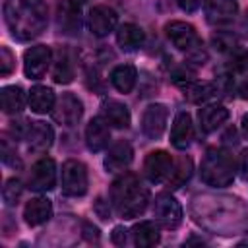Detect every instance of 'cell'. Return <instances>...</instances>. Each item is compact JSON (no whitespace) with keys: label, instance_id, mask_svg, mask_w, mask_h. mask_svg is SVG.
I'll list each match as a JSON object with an SVG mask.
<instances>
[{"label":"cell","instance_id":"f35d334b","mask_svg":"<svg viewBox=\"0 0 248 248\" xmlns=\"http://www.w3.org/2000/svg\"><path fill=\"white\" fill-rule=\"evenodd\" d=\"M242 134L248 140V114H244V118H242Z\"/></svg>","mask_w":248,"mask_h":248},{"label":"cell","instance_id":"277c9868","mask_svg":"<svg viewBox=\"0 0 248 248\" xmlns=\"http://www.w3.org/2000/svg\"><path fill=\"white\" fill-rule=\"evenodd\" d=\"M60 182H62V192L66 196H72V198L83 196L87 192V186H89V176H87L85 165L78 159H68L62 165Z\"/></svg>","mask_w":248,"mask_h":248},{"label":"cell","instance_id":"484cf974","mask_svg":"<svg viewBox=\"0 0 248 248\" xmlns=\"http://www.w3.org/2000/svg\"><path fill=\"white\" fill-rule=\"evenodd\" d=\"M0 103L6 114H17L25 107V93L19 85H6L0 91Z\"/></svg>","mask_w":248,"mask_h":248},{"label":"cell","instance_id":"83f0119b","mask_svg":"<svg viewBox=\"0 0 248 248\" xmlns=\"http://www.w3.org/2000/svg\"><path fill=\"white\" fill-rule=\"evenodd\" d=\"M52 79L56 83H70L74 79V66H72V58L68 56V52H58L56 60H54V68H52Z\"/></svg>","mask_w":248,"mask_h":248},{"label":"cell","instance_id":"836d02e7","mask_svg":"<svg viewBox=\"0 0 248 248\" xmlns=\"http://www.w3.org/2000/svg\"><path fill=\"white\" fill-rule=\"evenodd\" d=\"M14 70V54L8 50V46L0 48V74L2 76H10Z\"/></svg>","mask_w":248,"mask_h":248},{"label":"cell","instance_id":"f546056e","mask_svg":"<svg viewBox=\"0 0 248 248\" xmlns=\"http://www.w3.org/2000/svg\"><path fill=\"white\" fill-rule=\"evenodd\" d=\"M227 56H229L227 58V70H229L231 76L232 74H244V72H248V50L246 48H242L238 45Z\"/></svg>","mask_w":248,"mask_h":248},{"label":"cell","instance_id":"30bf717a","mask_svg":"<svg viewBox=\"0 0 248 248\" xmlns=\"http://www.w3.org/2000/svg\"><path fill=\"white\" fill-rule=\"evenodd\" d=\"M172 167H174V161H172L170 153H167L163 149H157V151H151L145 157L143 174L149 182H163V180H169V176L172 172Z\"/></svg>","mask_w":248,"mask_h":248},{"label":"cell","instance_id":"8d00e7d4","mask_svg":"<svg viewBox=\"0 0 248 248\" xmlns=\"http://www.w3.org/2000/svg\"><path fill=\"white\" fill-rule=\"evenodd\" d=\"M124 232H126V231H122L120 227H116V229H114L112 238H114V242H116V244H124V242H126V234H124Z\"/></svg>","mask_w":248,"mask_h":248},{"label":"cell","instance_id":"d6986e66","mask_svg":"<svg viewBox=\"0 0 248 248\" xmlns=\"http://www.w3.org/2000/svg\"><path fill=\"white\" fill-rule=\"evenodd\" d=\"M23 217H25V223L31 225V227L46 223L52 217V203H50V200L48 198H33V200H29L25 203Z\"/></svg>","mask_w":248,"mask_h":248},{"label":"cell","instance_id":"ac0fdd59","mask_svg":"<svg viewBox=\"0 0 248 248\" xmlns=\"http://www.w3.org/2000/svg\"><path fill=\"white\" fill-rule=\"evenodd\" d=\"M101 116L107 120L108 126L118 128V130L128 128L130 120H132L128 107L124 103H120V101H114V99H108V101H105L101 105Z\"/></svg>","mask_w":248,"mask_h":248},{"label":"cell","instance_id":"4dcf8cb0","mask_svg":"<svg viewBox=\"0 0 248 248\" xmlns=\"http://www.w3.org/2000/svg\"><path fill=\"white\" fill-rule=\"evenodd\" d=\"M21 180L19 178H10L6 180L4 188H2V200L6 205H16L19 196H21Z\"/></svg>","mask_w":248,"mask_h":248},{"label":"cell","instance_id":"ffe728a7","mask_svg":"<svg viewBox=\"0 0 248 248\" xmlns=\"http://www.w3.org/2000/svg\"><path fill=\"white\" fill-rule=\"evenodd\" d=\"M25 140H27L31 151H46L54 141V132H52L50 124H46V122H41V120L31 122Z\"/></svg>","mask_w":248,"mask_h":248},{"label":"cell","instance_id":"8fae6325","mask_svg":"<svg viewBox=\"0 0 248 248\" xmlns=\"http://www.w3.org/2000/svg\"><path fill=\"white\" fill-rule=\"evenodd\" d=\"M50 114H52L54 122H58L62 126H74V124H78V120L83 114V105L76 95L62 93V97L56 99Z\"/></svg>","mask_w":248,"mask_h":248},{"label":"cell","instance_id":"7402d4cb","mask_svg":"<svg viewBox=\"0 0 248 248\" xmlns=\"http://www.w3.org/2000/svg\"><path fill=\"white\" fill-rule=\"evenodd\" d=\"M143 41H145V35L141 31V27H138L136 23H124L116 31V43L126 52L138 50L143 45Z\"/></svg>","mask_w":248,"mask_h":248},{"label":"cell","instance_id":"5bb4252c","mask_svg":"<svg viewBox=\"0 0 248 248\" xmlns=\"http://www.w3.org/2000/svg\"><path fill=\"white\" fill-rule=\"evenodd\" d=\"M194 140V124H192V116L186 110L176 112L174 120H172V128H170V143L176 149H186Z\"/></svg>","mask_w":248,"mask_h":248},{"label":"cell","instance_id":"6da1fadb","mask_svg":"<svg viewBox=\"0 0 248 248\" xmlns=\"http://www.w3.org/2000/svg\"><path fill=\"white\" fill-rule=\"evenodd\" d=\"M4 19L16 39L31 41L46 27V4L45 0H6Z\"/></svg>","mask_w":248,"mask_h":248},{"label":"cell","instance_id":"d6a6232c","mask_svg":"<svg viewBox=\"0 0 248 248\" xmlns=\"http://www.w3.org/2000/svg\"><path fill=\"white\" fill-rule=\"evenodd\" d=\"M194 78H196V74H194V70H192L190 66H180V68H176V70L172 72V81L178 83L180 87H182L184 83L194 81Z\"/></svg>","mask_w":248,"mask_h":248},{"label":"cell","instance_id":"e575fe53","mask_svg":"<svg viewBox=\"0 0 248 248\" xmlns=\"http://www.w3.org/2000/svg\"><path fill=\"white\" fill-rule=\"evenodd\" d=\"M176 4H178V8H180L182 12L192 14V12H196V10L203 4V0H176Z\"/></svg>","mask_w":248,"mask_h":248},{"label":"cell","instance_id":"ba28073f","mask_svg":"<svg viewBox=\"0 0 248 248\" xmlns=\"http://www.w3.org/2000/svg\"><path fill=\"white\" fill-rule=\"evenodd\" d=\"M54 184H56V165H54V161L48 159V157L39 159L29 170L27 186L35 192H48V190L54 188Z\"/></svg>","mask_w":248,"mask_h":248},{"label":"cell","instance_id":"52a82bcc","mask_svg":"<svg viewBox=\"0 0 248 248\" xmlns=\"http://www.w3.org/2000/svg\"><path fill=\"white\" fill-rule=\"evenodd\" d=\"M52 62V52L46 45H37L23 54V72L29 79H41Z\"/></svg>","mask_w":248,"mask_h":248},{"label":"cell","instance_id":"f1b7e54d","mask_svg":"<svg viewBox=\"0 0 248 248\" xmlns=\"http://www.w3.org/2000/svg\"><path fill=\"white\" fill-rule=\"evenodd\" d=\"M190 176H192V161L184 155V157H180V159L174 163L172 172H170V176H169L167 182H169L170 188H178V186H182Z\"/></svg>","mask_w":248,"mask_h":248},{"label":"cell","instance_id":"cb8c5ba5","mask_svg":"<svg viewBox=\"0 0 248 248\" xmlns=\"http://www.w3.org/2000/svg\"><path fill=\"white\" fill-rule=\"evenodd\" d=\"M54 103H56V97H54V91L46 85H35L31 87L29 91V107L33 112L37 114H46L54 108Z\"/></svg>","mask_w":248,"mask_h":248},{"label":"cell","instance_id":"8992f818","mask_svg":"<svg viewBox=\"0 0 248 248\" xmlns=\"http://www.w3.org/2000/svg\"><path fill=\"white\" fill-rule=\"evenodd\" d=\"M153 217L163 229H176L182 223V207L170 194H159L153 202Z\"/></svg>","mask_w":248,"mask_h":248},{"label":"cell","instance_id":"5b68a950","mask_svg":"<svg viewBox=\"0 0 248 248\" xmlns=\"http://www.w3.org/2000/svg\"><path fill=\"white\" fill-rule=\"evenodd\" d=\"M165 35H167V39L178 50H184L188 54H192V52H196V50L202 48L200 35L196 33L194 25H190L186 21H169L165 25Z\"/></svg>","mask_w":248,"mask_h":248},{"label":"cell","instance_id":"9a60e30c","mask_svg":"<svg viewBox=\"0 0 248 248\" xmlns=\"http://www.w3.org/2000/svg\"><path fill=\"white\" fill-rule=\"evenodd\" d=\"M134 159V149L128 141L120 140L116 143L110 145V149L105 155V169L108 172H122L124 169H128V165Z\"/></svg>","mask_w":248,"mask_h":248},{"label":"cell","instance_id":"7a4b0ae2","mask_svg":"<svg viewBox=\"0 0 248 248\" xmlns=\"http://www.w3.org/2000/svg\"><path fill=\"white\" fill-rule=\"evenodd\" d=\"M108 196L114 211L124 219L140 217L149 203V190L134 172L120 174L110 184Z\"/></svg>","mask_w":248,"mask_h":248},{"label":"cell","instance_id":"3957f363","mask_svg":"<svg viewBox=\"0 0 248 248\" xmlns=\"http://www.w3.org/2000/svg\"><path fill=\"white\" fill-rule=\"evenodd\" d=\"M200 176L207 186H229L234 180V157L223 147L207 149L200 165Z\"/></svg>","mask_w":248,"mask_h":248},{"label":"cell","instance_id":"1f68e13d","mask_svg":"<svg viewBox=\"0 0 248 248\" xmlns=\"http://www.w3.org/2000/svg\"><path fill=\"white\" fill-rule=\"evenodd\" d=\"M211 41H213V46H215L219 52H225V54H229L231 50H234V48L238 46L236 37H234L232 33H227V31H219V33H215Z\"/></svg>","mask_w":248,"mask_h":248},{"label":"cell","instance_id":"d4e9b609","mask_svg":"<svg viewBox=\"0 0 248 248\" xmlns=\"http://www.w3.org/2000/svg\"><path fill=\"white\" fill-rule=\"evenodd\" d=\"M136 79H138V72L130 64H118L110 72V83L120 93H130L136 85Z\"/></svg>","mask_w":248,"mask_h":248},{"label":"cell","instance_id":"44dd1931","mask_svg":"<svg viewBox=\"0 0 248 248\" xmlns=\"http://www.w3.org/2000/svg\"><path fill=\"white\" fill-rule=\"evenodd\" d=\"M227 118H229V110H227L223 105H205V107H202L200 112H198L200 128H202V132H205V134L217 130Z\"/></svg>","mask_w":248,"mask_h":248},{"label":"cell","instance_id":"7c38bea8","mask_svg":"<svg viewBox=\"0 0 248 248\" xmlns=\"http://www.w3.org/2000/svg\"><path fill=\"white\" fill-rule=\"evenodd\" d=\"M118 23V16L110 6L99 4L89 10L87 16V27L95 37H107Z\"/></svg>","mask_w":248,"mask_h":248},{"label":"cell","instance_id":"4fadbf2b","mask_svg":"<svg viewBox=\"0 0 248 248\" xmlns=\"http://www.w3.org/2000/svg\"><path fill=\"white\" fill-rule=\"evenodd\" d=\"M169 120V110L161 103H153L143 110L141 116V130L149 140H157L163 136Z\"/></svg>","mask_w":248,"mask_h":248},{"label":"cell","instance_id":"603a6c76","mask_svg":"<svg viewBox=\"0 0 248 248\" xmlns=\"http://www.w3.org/2000/svg\"><path fill=\"white\" fill-rule=\"evenodd\" d=\"M182 91H184V97L190 101V103H196V105H202V103H207L211 101L219 87L215 83H209V81H190V83H184L182 85Z\"/></svg>","mask_w":248,"mask_h":248},{"label":"cell","instance_id":"e0dca14e","mask_svg":"<svg viewBox=\"0 0 248 248\" xmlns=\"http://www.w3.org/2000/svg\"><path fill=\"white\" fill-rule=\"evenodd\" d=\"M203 10L211 23H227L234 19L238 4L236 0H203Z\"/></svg>","mask_w":248,"mask_h":248},{"label":"cell","instance_id":"d590c367","mask_svg":"<svg viewBox=\"0 0 248 248\" xmlns=\"http://www.w3.org/2000/svg\"><path fill=\"white\" fill-rule=\"evenodd\" d=\"M240 170H242V176L248 178V149H244L240 155Z\"/></svg>","mask_w":248,"mask_h":248},{"label":"cell","instance_id":"9c48e42d","mask_svg":"<svg viewBox=\"0 0 248 248\" xmlns=\"http://www.w3.org/2000/svg\"><path fill=\"white\" fill-rule=\"evenodd\" d=\"M56 27L60 33L76 37L81 29V8L76 0H60L56 6Z\"/></svg>","mask_w":248,"mask_h":248},{"label":"cell","instance_id":"2e32d148","mask_svg":"<svg viewBox=\"0 0 248 248\" xmlns=\"http://www.w3.org/2000/svg\"><path fill=\"white\" fill-rule=\"evenodd\" d=\"M110 140V126L103 116H95L89 120L85 128V143L91 151H101L108 145Z\"/></svg>","mask_w":248,"mask_h":248},{"label":"cell","instance_id":"74e56055","mask_svg":"<svg viewBox=\"0 0 248 248\" xmlns=\"http://www.w3.org/2000/svg\"><path fill=\"white\" fill-rule=\"evenodd\" d=\"M238 93H240V97H242L244 101H248V78L238 85Z\"/></svg>","mask_w":248,"mask_h":248},{"label":"cell","instance_id":"4316f807","mask_svg":"<svg viewBox=\"0 0 248 248\" xmlns=\"http://www.w3.org/2000/svg\"><path fill=\"white\" fill-rule=\"evenodd\" d=\"M132 236H134V244L140 246V248L155 246V244L161 240L159 229H157V225L151 223V221H141V223L134 225V229H132Z\"/></svg>","mask_w":248,"mask_h":248}]
</instances>
